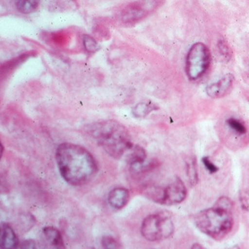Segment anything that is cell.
Returning <instances> with one entry per match:
<instances>
[{"label":"cell","mask_w":249,"mask_h":249,"mask_svg":"<svg viewBox=\"0 0 249 249\" xmlns=\"http://www.w3.org/2000/svg\"><path fill=\"white\" fill-rule=\"evenodd\" d=\"M130 192L125 188H116L111 191L107 196V202L113 209L120 210L125 207L130 200Z\"/></svg>","instance_id":"obj_9"},{"label":"cell","mask_w":249,"mask_h":249,"mask_svg":"<svg viewBox=\"0 0 249 249\" xmlns=\"http://www.w3.org/2000/svg\"><path fill=\"white\" fill-rule=\"evenodd\" d=\"M158 107L152 102H142L133 108V114L137 118H145L152 111L158 110Z\"/></svg>","instance_id":"obj_14"},{"label":"cell","mask_w":249,"mask_h":249,"mask_svg":"<svg viewBox=\"0 0 249 249\" xmlns=\"http://www.w3.org/2000/svg\"><path fill=\"white\" fill-rule=\"evenodd\" d=\"M232 209V201L227 196H221L213 207L196 213L194 216V223L198 230L208 237L223 240L233 229Z\"/></svg>","instance_id":"obj_2"},{"label":"cell","mask_w":249,"mask_h":249,"mask_svg":"<svg viewBox=\"0 0 249 249\" xmlns=\"http://www.w3.org/2000/svg\"><path fill=\"white\" fill-rule=\"evenodd\" d=\"M228 126L230 128V129L235 133L237 135L243 136L247 133V128H246V124L238 119L231 118L228 119L226 120Z\"/></svg>","instance_id":"obj_15"},{"label":"cell","mask_w":249,"mask_h":249,"mask_svg":"<svg viewBox=\"0 0 249 249\" xmlns=\"http://www.w3.org/2000/svg\"><path fill=\"white\" fill-rule=\"evenodd\" d=\"M240 201L243 209L249 213V184L240 192Z\"/></svg>","instance_id":"obj_20"},{"label":"cell","mask_w":249,"mask_h":249,"mask_svg":"<svg viewBox=\"0 0 249 249\" xmlns=\"http://www.w3.org/2000/svg\"><path fill=\"white\" fill-rule=\"evenodd\" d=\"M227 249H241L238 246H231V247Z\"/></svg>","instance_id":"obj_24"},{"label":"cell","mask_w":249,"mask_h":249,"mask_svg":"<svg viewBox=\"0 0 249 249\" xmlns=\"http://www.w3.org/2000/svg\"><path fill=\"white\" fill-rule=\"evenodd\" d=\"M101 245L103 249H123L121 243L112 236H103Z\"/></svg>","instance_id":"obj_18"},{"label":"cell","mask_w":249,"mask_h":249,"mask_svg":"<svg viewBox=\"0 0 249 249\" xmlns=\"http://www.w3.org/2000/svg\"><path fill=\"white\" fill-rule=\"evenodd\" d=\"M39 2L37 1H18L16 2V7L19 12L22 14H30L34 12L37 8Z\"/></svg>","instance_id":"obj_17"},{"label":"cell","mask_w":249,"mask_h":249,"mask_svg":"<svg viewBox=\"0 0 249 249\" xmlns=\"http://www.w3.org/2000/svg\"><path fill=\"white\" fill-rule=\"evenodd\" d=\"M83 45L88 52L94 53L100 49V45L97 41L89 35H84L83 36Z\"/></svg>","instance_id":"obj_19"},{"label":"cell","mask_w":249,"mask_h":249,"mask_svg":"<svg viewBox=\"0 0 249 249\" xmlns=\"http://www.w3.org/2000/svg\"><path fill=\"white\" fill-rule=\"evenodd\" d=\"M202 162L206 170L212 175L216 173L219 171V168L211 160L209 157H203L202 159Z\"/></svg>","instance_id":"obj_21"},{"label":"cell","mask_w":249,"mask_h":249,"mask_svg":"<svg viewBox=\"0 0 249 249\" xmlns=\"http://www.w3.org/2000/svg\"><path fill=\"white\" fill-rule=\"evenodd\" d=\"M21 249H37L36 243L32 240H25L21 245Z\"/></svg>","instance_id":"obj_22"},{"label":"cell","mask_w":249,"mask_h":249,"mask_svg":"<svg viewBox=\"0 0 249 249\" xmlns=\"http://www.w3.org/2000/svg\"><path fill=\"white\" fill-rule=\"evenodd\" d=\"M216 47H217L218 53H220L223 60L225 62L230 61L232 56V51L227 41L225 40L224 39H220L218 41Z\"/></svg>","instance_id":"obj_16"},{"label":"cell","mask_w":249,"mask_h":249,"mask_svg":"<svg viewBox=\"0 0 249 249\" xmlns=\"http://www.w3.org/2000/svg\"><path fill=\"white\" fill-rule=\"evenodd\" d=\"M175 232V225L167 212L152 213L144 219L141 226L142 237L150 242H160L170 238Z\"/></svg>","instance_id":"obj_4"},{"label":"cell","mask_w":249,"mask_h":249,"mask_svg":"<svg viewBox=\"0 0 249 249\" xmlns=\"http://www.w3.org/2000/svg\"><path fill=\"white\" fill-rule=\"evenodd\" d=\"M185 171L186 176L191 186H195L199 181L197 165L195 157H189L185 160Z\"/></svg>","instance_id":"obj_13"},{"label":"cell","mask_w":249,"mask_h":249,"mask_svg":"<svg viewBox=\"0 0 249 249\" xmlns=\"http://www.w3.org/2000/svg\"><path fill=\"white\" fill-rule=\"evenodd\" d=\"M186 187L180 178H176L165 187L151 186L145 190L148 199L163 206H175L185 200L187 196Z\"/></svg>","instance_id":"obj_5"},{"label":"cell","mask_w":249,"mask_h":249,"mask_svg":"<svg viewBox=\"0 0 249 249\" xmlns=\"http://www.w3.org/2000/svg\"><path fill=\"white\" fill-rule=\"evenodd\" d=\"M131 151V154L128 156V162H129L132 169L137 171L140 169L142 164L145 162L147 158L146 152L142 147L138 145L133 146Z\"/></svg>","instance_id":"obj_12"},{"label":"cell","mask_w":249,"mask_h":249,"mask_svg":"<svg viewBox=\"0 0 249 249\" xmlns=\"http://www.w3.org/2000/svg\"><path fill=\"white\" fill-rule=\"evenodd\" d=\"M233 83L234 76L232 73H227L220 80L209 85L206 87V93L211 98H221L229 93Z\"/></svg>","instance_id":"obj_7"},{"label":"cell","mask_w":249,"mask_h":249,"mask_svg":"<svg viewBox=\"0 0 249 249\" xmlns=\"http://www.w3.org/2000/svg\"><path fill=\"white\" fill-rule=\"evenodd\" d=\"M191 249H205L204 248L202 247L199 243H195L193 246H192Z\"/></svg>","instance_id":"obj_23"},{"label":"cell","mask_w":249,"mask_h":249,"mask_svg":"<svg viewBox=\"0 0 249 249\" xmlns=\"http://www.w3.org/2000/svg\"><path fill=\"white\" fill-rule=\"evenodd\" d=\"M86 131L114 159H120L134 146L128 129L115 120H104L89 124Z\"/></svg>","instance_id":"obj_3"},{"label":"cell","mask_w":249,"mask_h":249,"mask_svg":"<svg viewBox=\"0 0 249 249\" xmlns=\"http://www.w3.org/2000/svg\"><path fill=\"white\" fill-rule=\"evenodd\" d=\"M56 160L61 176L73 186L86 185L98 172V165L93 156L76 144H60L56 148Z\"/></svg>","instance_id":"obj_1"},{"label":"cell","mask_w":249,"mask_h":249,"mask_svg":"<svg viewBox=\"0 0 249 249\" xmlns=\"http://www.w3.org/2000/svg\"><path fill=\"white\" fill-rule=\"evenodd\" d=\"M147 2H137L127 7L123 12V20L124 22H131L133 21L142 19L148 14V10L145 5Z\"/></svg>","instance_id":"obj_11"},{"label":"cell","mask_w":249,"mask_h":249,"mask_svg":"<svg viewBox=\"0 0 249 249\" xmlns=\"http://www.w3.org/2000/svg\"><path fill=\"white\" fill-rule=\"evenodd\" d=\"M19 240L17 233L8 223L1 226V248L2 249H18Z\"/></svg>","instance_id":"obj_10"},{"label":"cell","mask_w":249,"mask_h":249,"mask_svg":"<svg viewBox=\"0 0 249 249\" xmlns=\"http://www.w3.org/2000/svg\"><path fill=\"white\" fill-rule=\"evenodd\" d=\"M45 249H66L60 231L53 226H47L42 230Z\"/></svg>","instance_id":"obj_8"},{"label":"cell","mask_w":249,"mask_h":249,"mask_svg":"<svg viewBox=\"0 0 249 249\" xmlns=\"http://www.w3.org/2000/svg\"><path fill=\"white\" fill-rule=\"evenodd\" d=\"M209 47L202 42L194 44L189 49L185 61V72L189 80L195 81L204 76L211 64Z\"/></svg>","instance_id":"obj_6"}]
</instances>
